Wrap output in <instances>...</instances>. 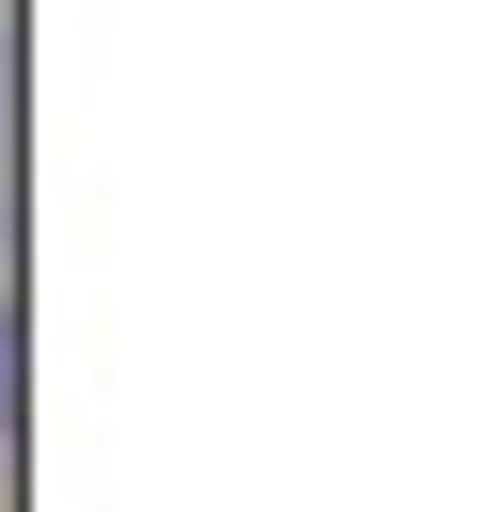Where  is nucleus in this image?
I'll list each match as a JSON object with an SVG mask.
<instances>
[{
	"instance_id": "nucleus-1",
	"label": "nucleus",
	"mask_w": 496,
	"mask_h": 512,
	"mask_svg": "<svg viewBox=\"0 0 496 512\" xmlns=\"http://www.w3.org/2000/svg\"><path fill=\"white\" fill-rule=\"evenodd\" d=\"M0 448H16V304H0Z\"/></svg>"
}]
</instances>
